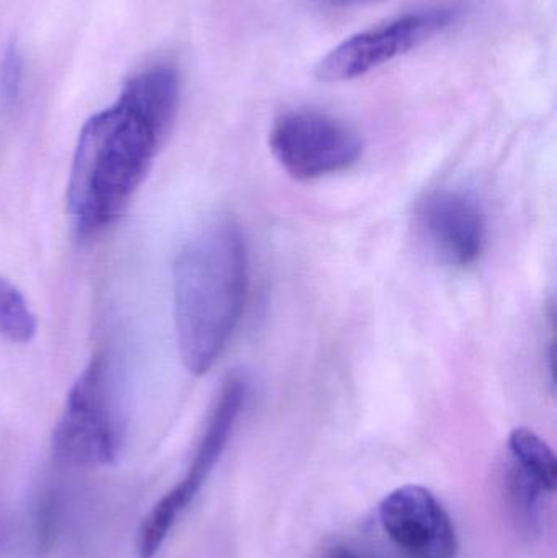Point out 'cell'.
Returning <instances> with one entry per match:
<instances>
[{
    "label": "cell",
    "instance_id": "obj_1",
    "mask_svg": "<svg viewBox=\"0 0 557 558\" xmlns=\"http://www.w3.org/2000/svg\"><path fill=\"white\" fill-rule=\"evenodd\" d=\"M179 100L175 68L154 64L134 74L118 100L84 124L68 185L78 238H95L124 211L175 120Z\"/></svg>",
    "mask_w": 557,
    "mask_h": 558
},
{
    "label": "cell",
    "instance_id": "obj_3",
    "mask_svg": "<svg viewBox=\"0 0 557 558\" xmlns=\"http://www.w3.org/2000/svg\"><path fill=\"white\" fill-rule=\"evenodd\" d=\"M107 364L92 361L78 376L52 433V454L74 468H104L120 449V426L113 412Z\"/></svg>",
    "mask_w": 557,
    "mask_h": 558
},
{
    "label": "cell",
    "instance_id": "obj_8",
    "mask_svg": "<svg viewBox=\"0 0 557 558\" xmlns=\"http://www.w3.org/2000/svg\"><path fill=\"white\" fill-rule=\"evenodd\" d=\"M247 390L249 383L242 374L229 376L222 384L221 392L216 400L215 409H213L208 425H206L202 441H199L195 458H193L185 477V481L195 487L202 488L209 472L221 458L222 451L231 438L235 422L241 415L245 399H247Z\"/></svg>",
    "mask_w": 557,
    "mask_h": 558
},
{
    "label": "cell",
    "instance_id": "obj_7",
    "mask_svg": "<svg viewBox=\"0 0 557 558\" xmlns=\"http://www.w3.org/2000/svg\"><path fill=\"white\" fill-rule=\"evenodd\" d=\"M417 228L431 254L448 267H470L486 244V219L476 198L438 190L419 206Z\"/></svg>",
    "mask_w": 557,
    "mask_h": 558
},
{
    "label": "cell",
    "instance_id": "obj_12",
    "mask_svg": "<svg viewBox=\"0 0 557 558\" xmlns=\"http://www.w3.org/2000/svg\"><path fill=\"white\" fill-rule=\"evenodd\" d=\"M23 82V59L19 48L10 45L0 64V90L7 101L16 100Z\"/></svg>",
    "mask_w": 557,
    "mask_h": 558
},
{
    "label": "cell",
    "instance_id": "obj_13",
    "mask_svg": "<svg viewBox=\"0 0 557 558\" xmlns=\"http://www.w3.org/2000/svg\"><path fill=\"white\" fill-rule=\"evenodd\" d=\"M320 5L332 9H346V7L362 5V3L375 2V0H317Z\"/></svg>",
    "mask_w": 557,
    "mask_h": 558
},
{
    "label": "cell",
    "instance_id": "obj_10",
    "mask_svg": "<svg viewBox=\"0 0 557 558\" xmlns=\"http://www.w3.org/2000/svg\"><path fill=\"white\" fill-rule=\"evenodd\" d=\"M513 468L542 492L553 494L557 487L555 451L545 439L529 428H516L509 436Z\"/></svg>",
    "mask_w": 557,
    "mask_h": 558
},
{
    "label": "cell",
    "instance_id": "obj_4",
    "mask_svg": "<svg viewBox=\"0 0 557 558\" xmlns=\"http://www.w3.org/2000/svg\"><path fill=\"white\" fill-rule=\"evenodd\" d=\"M270 147L284 172L296 180H317L346 172L363 156L359 131L346 121L313 110L281 114Z\"/></svg>",
    "mask_w": 557,
    "mask_h": 558
},
{
    "label": "cell",
    "instance_id": "obj_9",
    "mask_svg": "<svg viewBox=\"0 0 557 558\" xmlns=\"http://www.w3.org/2000/svg\"><path fill=\"white\" fill-rule=\"evenodd\" d=\"M199 488L183 478L167 492L144 518L137 533V553L141 558H154L169 537L183 511L195 500Z\"/></svg>",
    "mask_w": 557,
    "mask_h": 558
},
{
    "label": "cell",
    "instance_id": "obj_5",
    "mask_svg": "<svg viewBox=\"0 0 557 558\" xmlns=\"http://www.w3.org/2000/svg\"><path fill=\"white\" fill-rule=\"evenodd\" d=\"M460 13L455 7H432L356 33L320 59L316 77L330 84L362 77L440 35L457 22Z\"/></svg>",
    "mask_w": 557,
    "mask_h": 558
},
{
    "label": "cell",
    "instance_id": "obj_2",
    "mask_svg": "<svg viewBox=\"0 0 557 558\" xmlns=\"http://www.w3.org/2000/svg\"><path fill=\"white\" fill-rule=\"evenodd\" d=\"M247 284V248L231 219L209 222L177 255V347L190 373L202 376L221 356L241 320Z\"/></svg>",
    "mask_w": 557,
    "mask_h": 558
},
{
    "label": "cell",
    "instance_id": "obj_11",
    "mask_svg": "<svg viewBox=\"0 0 557 558\" xmlns=\"http://www.w3.org/2000/svg\"><path fill=\"white\" fill-rule=\"evenodd\" d=\"M38 330L25 295L9 279L0 277V333L13 343H28Z\"/></svg>",
    "mask_w": 557,
    "mask_h": 558
},
{
    "label": "cell",
    "instance_id": "obj_6",
    "mask_svg": "<svg viewBox=\"0 0 557 558\" xmlns=\"http://www.w3.org/2000/svg\"><path fill=\"white\" fill-rule=\"evenodd\" d=\"M386 536L412 558H457L453 521L431 490L402 485L379 504Z\"/></svg>",
    "mask_w": 557,
    "mask_h": 558
}]
</instances>
